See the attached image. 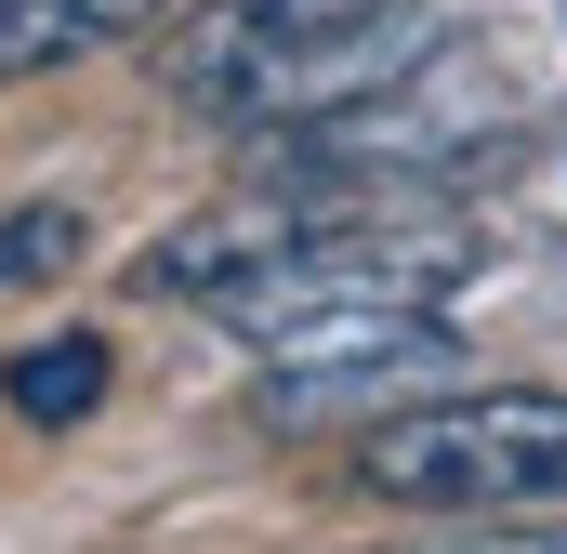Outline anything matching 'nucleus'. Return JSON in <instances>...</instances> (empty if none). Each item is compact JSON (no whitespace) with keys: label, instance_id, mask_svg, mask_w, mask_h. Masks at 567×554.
Returning <instances> with one entry per match:
<instances>
[{"label":"nucleus","instance_id":"nucleus-3","mask_svg":"<svg viewBox=\"0 0 567 554\" xmlns=\"http://www.w3.org/2000/svg\"><path fill=\"white\" fill-rule=\"evenodd\" d=\"M238 343H265V383H251L265 435H357V422L410 410L423 383L462 370L449 304H290Z\"/></svg>","mask_w":567,"mask_h":554},{"label":"nucleus","instance_id":"nucleus-4","mask_svg":"<svg viewBox=\"0 0 567 554\" xmlns=\"http://www.w3.org/2000/svg\"><path fill=\"white\" fill-rule=\"evenodd\" d=\"M145 27H158V0H0V93L53 80V66H93Z\"/></svg>","mask_w":567,"mask_h":554},{"label":"nucleus","instance_id":"nucleus-2","mask_svg":"<svg viewBox=\"0 0 567 554\" xmlns=\"http://www.w3.org/2000/svg\"><path fill=\"white\" fill-rule=\"evenodd\" d=\"M357 489L396 515H542L567 502V397L555 383H488V397H410L357 422Z\"/></svg>","mask_w":567,"mask_h":554},{"label":"nucleus","instance_id":"nucleus-6","mask_svg":"<svg viewBox=\"0 0 567 554\" xmlns=\"http://www.w3.org/2000/svg\"><path fill=\"white\" fill-rule=\"evenodd\" d=\"M80 252H93V225H80L66 198H27V212H0V304H13V290H40V277H66Z\"/></svg>","mask_w":567,"mask_h":554},{"label":"nucleus","instance_id":"nucleus-5","mask_svg":"<svg viewBox=\"0 0 567 554\" xmlns=\"http://www.w3.org/2000/svg\"><path fill=\"white\" fill-rule=\"evenodd\" d=\"M106 383H120L106 330H53V343H27V357L0 370V397H13V422H93V410H106Z\"/></svg>","mask_w":567,"mask_h":554},{"label":"nucleus","instance_id":"nucleus-1","mask_svg":"<svg viewBox=\"0 0 567 554\" xmlns=\"http://www.w3.org/2000/svg\"><path fill=\"white\" fill-rule=\"evenodd\" d=\"M423 66V0H198L172 40H158V80L172 106H198L212 133H290V120H330L383 80Z\"/></svg>","mask_w":567,"mask_h":554},{"label":"nucleus","instance_id":"nucleus-7","mask_svg":"<svg viewBox=\"0 0 567 554\" xmlns=\"http://www.w3.org/2000/svg\"><path fill=\"white\" fill-rule=\"evenodd\" d=\"M396 554H567V502H542V515H449V542H396Z\"/></svg>","mask_w":567,"mask_h":554}]
</instances>
